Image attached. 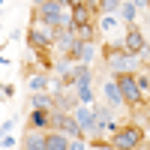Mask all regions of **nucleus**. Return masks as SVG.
<instances>
[{"label":"nucleus","instance_id":"f257e3e1","mask_svg":"<svg viewBox=\"0 0 150 150\" xmlns=\"http://www.w3.org/2000/svg\"><path fill=\"white\" fill-rule=\"evenodd\" d=\"M117 84H120V93H123V99H129V102H138V96H141V93H138V90H141V87H138V81H132L126 72H120Z\"/></svg>","mask_w":150,"mask_h":150},{"label":"nucleus","instance_id":"f03ea898","mask_svg":"<svg viewBox=\"0 0 150 150\" xmlns=\"http://www.w3.org/2000/svg\"><path fill=\"white\" fill-rule=\"evenodd\" d=\"M138 141H141V132L129 126V129H123V132H117V135H114V141H111V147H135Z\"/></svg>","mask_w":150,"mask_h":150},{"label":"nucleus","instance_id":"7ed1b4c3","mask_svg":"<svg viewBox=\"0 0 150 150\" xmlns=\"http://www.w3.org/2000/svg\"><path fill=\"white\" fill-rule=\"evenodd\" d=\"M42 21L45 24H63V18H60V0H45L42 3Z\"/></svg>","mask_w":150,"mask_h":150},{"label":"nucleus","instance_id":"20e7f679","mask_svg":"<svg viewBox=\"0 0 150 150\" xmlns=\"http://www.w3.org/2000/svg\"><path fill=\"white\" fill-rule=\"evenodd\" d=\"M108 63L114 66L117 72H126V69L135 66V54H129L126 48H123V54H111V57H108Z\"/></svg>","mask_w":150,"mask_h":150},{"label":"nucleus","instance_id":"39448f33","mask_svg":"<svg viewBox=\"0 0 150 150\" xmlns=\"http://www.w3.org/2000/svg\"><path fill=\"white\" fill-rule=\"evenodd\" d=\"M123 48H126L129 54H141V51H144V39H141V33L135 30V27L126 33V39H123Z\"/></svg>","mask_w":150,"mask_h":150},{"label":"nucleus","instance_id":"423d86ee","mask_svg":"<svg viewBox=\"0 0 150 150\" xmlns=\"http://www.w3.org/2000/svg\"><path fill=\"white\" fill-rule=\"evenodd\" d=\"M54 123H57L63 132H69V135H78V132H81V123L75 120V117H63V114H57V117H54Z\"/></svg>","mask_w":150,"mask_h":150},{"label":"nucleus","instance_id":"0eeeda50","mask_svg":"<svg viewBox=\"0 0 150 150\" xmlns=\"http://www.w3.org/2000/svg\"><path fill=\"white\" fill-rule=\"evenodd\" d=\"M75 120L81 123V129H93V126H96V114H93V111H87V108H81L78 114H75Z\"/></svg>","mask_w":150,"mask_h":150},{"label":"nucleus","instance_id":"6e6552de","mask_svg":"<svg viewBox=\"0 0 150 150\" xmlns=\"http://www.w3.org/2000/svg\"><path fill=\"white\" fill-rule=\"evenodd\" d=\"M105 93H108V102H114V105L123 102V93H120V84L117 81H108L105 84Z\"/></svg>","mask_w":150,"mask_h":150},{"label":"nucleus","instance_id":"1a4fd4ad","mask_svg":"<svg viewBox=\"0 0 150 150\" xmlns=\"http://www.w3.org/2000/svg\"><path fill=\"white\" fill-rule=\"evenodd\" d=\"M69 144H72V141H66L63 135H48V138H45V147H48V150H66Z\"/></svg>","mask_w":150,"mask_h":150},{"label":"nucleus","instance_id":"9d476101","mask_svg":"<svg viewBox=\"0 0 150 150\" xmlns=\"http://www.w3.org/2000/svg\"><path fill=\"white\" fill-rule=\"evenodd\" d=\"M30 45L48 48V45H51V36H48V33H42V30H30Z\"/></svg>","mask_w":150,"mask_h":150},{"label":"nucleus","instance_id":"9b49d317","mask_svg":"<svg viewBox=\"0 0 150 150\" xmlns=\"http://www.w3.org/2000/svg\"><path fill=\"white\" fill-rule=\"evenodd\" d=\"M72 24L78 27V24H87V9L81 3H75V12H72Z\"/></svg>","mask_w":150,"mask_h":150},{"label":"nucleus","instance_id":"f8f14e48","mask_svg":"<svg viewBox=\"0 0 150 150\" xmlns=\"http://www.w3.org/2000/svg\"><path fill=\"white\" fill-rule=\"evenodd\" d=\"M90 45H87V42H75V57H78V60H90Z\"/></svg>","mask_w":150,"mask_h":150},{"label":"nucleus","instance_id":"ddd939ff","mask_svg":"<svg viewBox=\"0 0 150 150\" xmlns=\"http://www.w3.org/2000/svg\"><path fill=\"white\" fill-rule=\"evenodd\" d=\"M75 45L72 33H57V48H63V51H69V48Z\"/></svg>","mask_w":150,"mask_h":150},{"label":"nucleus","instance_id":"4468645a","mask_svg":"<svg viewBox=\"0 0 150 150\" xmlns=\"http://www.w3.org/2000/svg\"><path fill=\"white\" fill-rule=\"evenodd\" d=\"M24 144H27L30 150H42V147H45V138H42V135H30Z\"/></svg>","mask_w":150,"mask_h":150},{"label":"nucleus","instance_id":"2eb2a0df","mask_svg":"<svg viewBox=\"0 0 150 150\" xmlns=\"http://www.w3.org/2000/svg\"><path fill=\"white\" fill-rule=\"evenodd\" d=\"M75 33H78L81 39L87 42V39H90V33H93V30H90V24H78V27H75Z\"/></svg>","mask_w":150,"mask_h":150},{"label":"nucleus","instance_id":"dca6fc26","mask_svg":"<svg viewBox=\"0 0 150 150\" xmlns=\"http://www.w3.org/2000/svg\"><path fill=\"white\" fill-rule=\"evenodd\" d=\"M42 87H45V78L42 75H33L30 78V90H42Z\"/></svg>","mask_w":150,"mask_h":150},{"label":"nucleus","instance_id":"f3484780","mask_svg":"<svg viewBox=\"0 0 150 150\" xmlns=\"http://www.w3.org/2000/svg\"><path fill=\"white\" fill-rule=\"evenodd\" d=\"M30 123H33V126H45V123H48V117L42 114V111H33V120H30Z\"/></svg>","mask_w":150,"mask_h":150},{"label":"nucleus","instance_id":"a211bd4d","mask_svg":"<svg viewBox=\"0 0 150 150\" xmlns=\"http://www.w3.org/2000/svg\"><path fill=\"white\" fill-rule=\"evenodd\" d=\"M120 12H123V18H126V21H132V18H135V6H132V3H123V9H120Z\"/></svg>","mask_w":150,"mask_h":150},{"label":"nucleus","instance_id":"6ab92c4d","mask_svg":"<svg viewBox=\"0 0 150 150\" xmlns=\"http://www.w3.org/2000/svg\"><path fill=\"white\" fill-rule=\"evenodd\" d=\"M78 96H81V102H90V96H93V93H90V87L84 84V87H78Z\"/></svg>","mask_w":150,"mask_h":150},{"label":"nucleus","instance_id":"aec40b11","mask_svg":"<svg viewBox=\"0 0 150 150\" xmlns=\"http://www.w3.org/2000/svg\"><path fill=\"white\" fill-rule=\"evenodd\" d=\"M33 105H36V108H45V105H48V96L36 93V96H33Z\"/></svg>","mask_w":150,"mask_h":150},{"label":"nucleus","instance_id":"412c9836","mask_svg":"<svg viewBox=\"0 0 150 150\" xmlns=\"http://www.w3.org/2000/svg\"><path fill=\"white\" fill-rule=\"evenodd\" d=\"M99 3H102V9H105V12H111V9H117V0H99Z\"/></svg>","mask_w":150,"mask_h":150},{"label":"nucleus","instance_id":"4be33fe9","mask_svg":"<svg viewBox=\"0 0 150 150\" xmlns=\"http://www.w3.org/2000/svg\"><path fill=\"white\" fill-rule=\"evenodd\" d=\"M114 24H117L114 18H102V30H114Z\"/></svg>","mask_w":150,"mask_h":150},{"label":"nucleus","instance_id":"5701e85b","mask_svg":"<svg viewBox=\"0 0 150 150\" xmlns=\"http://www.w3.org/2000/svg\"><path fill=\"white\" fill-rule=\"evenodd\" d=\"M144 3H147V0H135V6H144Z\"/></svg>","mask_w":150,"mask_h":150},{"label":"nucleus","instance_id":"b1692460","mask_svg":"<svg viewBox=\"0 0 150 150\" xmlns=\"http://www.w3.org/2000/svg\"><path fill=\"white\" fill-rule=\"evenodd\" d=\"M60 3H75V0H60Z\"/></svg>","mask_w":150,"mask_h":150},{"label":"nucleus","instance_id":"393cba45","mask_svg":"<svg viewBox=\"0 0 150 150\" xmlns=\"http://www.w3.org/2000/svg\"><path fill=\"white\" fill-rule=\"evenodd\" d=\"M33 3H39V6H42V3H45V0H33Z\"/></svg>","mask_w":150,"mask_h":150}]
</instances>
